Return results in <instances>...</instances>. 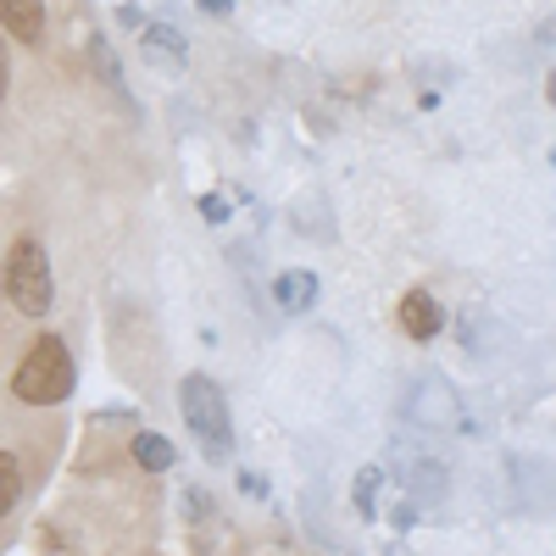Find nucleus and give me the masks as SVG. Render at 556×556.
Listing matches in <instances>:
<instances>
[{"label": "nucleus", "mask_w": 556, "mask_h": 556, "mask_svg": "<svg viewBox=\"0 0 556 556\" xmlns=\"http://www.w3.org/2000/svg\"><path fill=\"white\" fill-rule=\"evenodd\" d=\"M12 395L28 401V406H56V401L73 395V356L56 334L34 340V351L23 356L17 379H12Z\"/></svg>", "instance_id": "nucleus-1"}, {"label": "nucleus", "mask_w": 556, "mask_h": 556, "mask_svg": "<svg viewBox=\"0 0 556 556\" xmlns=\"http://www.w3.org/2000/svg\"><path fill=\"white\" fill-rule=\"evenodd\" d=\"M178 406H184V424H190V434L201 440V451L212 462H223L228 451H235V424H228V401L223 390L206 379V374H190L178 384Z\"/></svg>", "instance_id": "nucleus-2"}, {"label": "nucleus", "mask_w": 556, "mask_h": 556, "mask_svg": "<svg viewBox=\"0 0 556 556\" xmlns=\"http://www.w3.org/2000/svg\"><path fill=\"white\" fill-rule=\"evenodd\" d=\"M7 295H12V306L23 317H45V312H51L56 285H51V262H45L39 240H17L12 245V256H7Z\"/></svg>", "instance_id": "nucleus-3"}, {"label": "nucleus", "mask_w": 556, "mask_h": 556, "mask_svg": "<svg viewBox=\"0 0 556 556\" xmlns=\"http://www.w3.org/2000/svg\"><path fill=\"white\" fill-rule=\"evenodd\" d=\"M0 28L23 45L45 39V0H0Z\"/></svg>", "instance_id": "nucleus-4"}, {"label": "nucleus", "mask_w": 556, "mask_h": 556, "mask_svg": "<svg viewBox=\"0 0 556 556\" xmlns=\"http://www.w3.org/2000/svg\"><path fill=\"white\" fill-rule=\"evenodd\" d=\"M401 329H406L412 340H434V334L445 329V312L434 306V295L412 290V295H401Z\"/></svg>", "instance_id": "nucleus-5"}, {"label": "nucleus", "mask_w": 556, "mask_h": 556, "mask_svg": "<svg viewBox=\"0 0 556 556\" xmlns=\"http://www.w3.org/2000/svg\"><path fill=\"white\" fill-rule=\"evenodd\" d=\"M273 301H278V312H312L317 278H312V273H278V278H273Z\"/></svg>", "instance_id": "nucleus-6"}, {"label": "nucleus", "mask_w": 556, "mask_h": 556, "mask_svg": "<svg viewBox=\"0 0 556 556\" xmlns=\"http://www.w3.org/2000/svg\"><path fill=\"white\" fill-rule=\"evenodd\" d=\"M146 62L162 73H184V39L173 28H146Z\"/></svg>", "instance_id": "nucleus-7"}, {"label": "nucleus", "mask_w": 556, "mask_h": 556, "mask_svg": "<svg viewBox=\"0 0 556 556\" xmlns=\"http://www.w3.org/2000/svg\"><path fill=\"white\" fill-rule=\"evenodd\" d=\"M134 456H139V468H151V473L173 468V445L162 434H134Z\"/></svg>", "instance_id": "nucleus-8"}, {"label": "nucleus", "mask_w": 556, "mask_h": 556, "mask_svg": "<svg viewBox=\"0 0 556 556\" xmlns=\"http://www.w3.org/2000/svg\"><path fill=\"white\" fill-rule=\"evenodd\" d=\"M17 501H23V468H17V456L0 451V518H7Z\"/></svg>", "instance_id": "nucleus-9"}, {"label": "nucleus", "mask_w": 556, "mask_h": 556, "mask_svg": "<svg viewBox=\"0 0 556 556\" xmlns=\"http://www.w3.org/2000/svg\"><path fill=\"white\" fill-rule=\"evenodd\" d=\"M89 56H96V67H101V78H106L112 89H123V78H117V62H112V51H106V39H101V34L89 39Z\"/></svg>", "instance_id": "nucleus-10"}, {"label": "nucleus", "mask_w": 556, "mask_h": 556, "mask_svg": "<svg viewBox=\"0 0 556 556\" xmlns=\"http://www.w3.org/2000/svg\"><path fill=\"white\" fill-rule=\"evenodd\" d=\"M374 490H379V468H367L356 479V506H362V513H374Z\"/></svg>", "instance_id": "nucleus-11"}, {"label": "nucleus", "mask_w": 556, "mask_h": 556, "mask_svg": "<svg viewBox=\"0 0 556 556\" xmlns=\"http://www.w3.org/2000/svg\"><path fill=\"white\" fill-rule=\"evenodd\" d=\"M201 212H206V217H212V223H223V217H228V206H223V201H217V195H206V201H201Z\"/></svg>", "instance_id": "nucleus-12"}, {"label": "nucleus", "mask_w": 556, "mask_h": 556, "mask_svg": "<svg viewBox=\"0 0 556 556\" xmlns=\"http://www.w3.org/2000/svg\"><path fill=\"white\" fill-rule=\"evenodd\" d=\"M7 84H12V62H7V45H0V101H7Z\"/></svg>", "instance_id": "nucleus-13"}, {"label": "nucleus", "mask_w": 556, "mask_h": 556, "mask_svg": "<svg viewBox=\"0 0 556 556\" xmlns=\"http://www.w3.org/2000/svg\"><path fill=\"white\" fill-rule=\"evenodd\" d=\"M228 7H235V0H201V12H212V17H223Z\"/></svg>", "instance_id": "nucleus-14"}]
</instances>
